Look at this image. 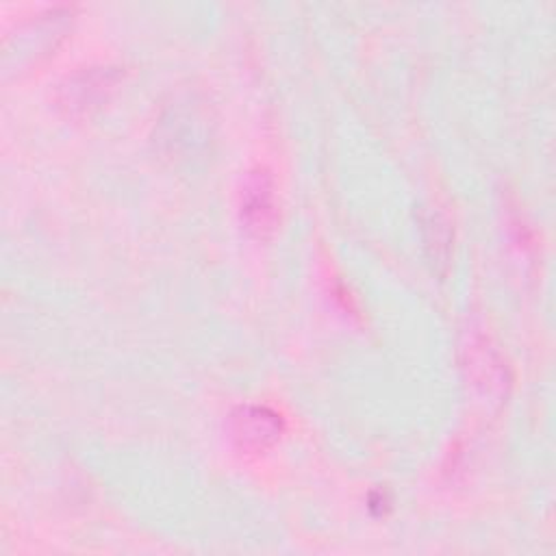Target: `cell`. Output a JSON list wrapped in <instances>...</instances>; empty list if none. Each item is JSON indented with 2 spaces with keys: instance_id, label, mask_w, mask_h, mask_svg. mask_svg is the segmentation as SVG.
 Here are the masks:
<instances>
[{
  "instance_id": "6da1fadb",
  "label": "cell",
  "mask_w": 556,
  "mask_h": 556,
  "mask_svg": "<svg viewBox=\"0 0 556 556\" xmlns=\"http://www.w3.org/2000/svg\"><path fill=\"white\" fill-rule=\"evenodd\" d=\"M276 219L274 180L265 169H254L241 187V222L252 237L267 239L276 228Z\"/></svg>"
},
{
  "instance_id": "7a4b0ae2",
  "label": "cell",
  "mask_w": 556,
  "mask_h": 556,
  "mask_svg": "<svg viewBox=\"0 0 556 556\" xmlns=\"http://www.w3.org/2000/svg\"><path fill=\"white\" fill-rule=\"evenodd\" d=\"M282 434V419L265 406H239L230 415V437L243 452H265Z\"/></svg>"
}]
</instances>
